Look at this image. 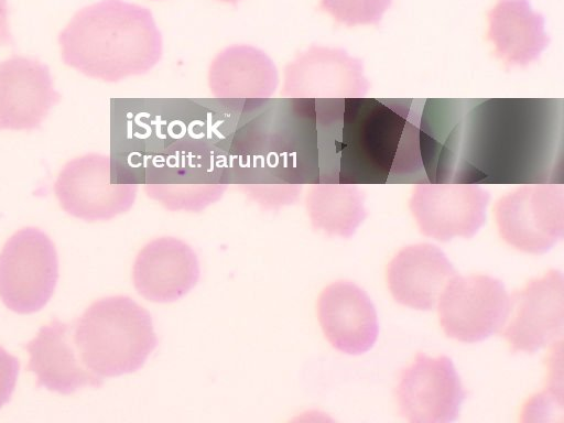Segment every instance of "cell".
Segmentation results:
<instances>
[{
    "mask_svg": "<svg viewBox=\"0 0 564 423\" xmlns=\"http://www.w3.org/2000/svg\"><path fill=\"white\" fill-rule=\"evenodd\" d=\"M460 110L453 182L545 181L558 113L551 99H486Z\"/></svg>",
    "mask_w": 564,
    "mask_h": 423,
    "instance_id": "obj_1",
    "label": "cell"
},
{
    "mask_svg": "<svg viewBox=\"0 0 564 423\" xmlns=\"http://www.w3.org/2000/svg\"><path fill=\"white\" fill-rule=\"evenodd\" d=\"M63 62L85 76L117 83L151 70L162 56V35L151 11L123 0L78 10L58 35Z\"/></svg>",
    "mask_w": 564,
    "mask_h": 423,
    "instance_id": "obj_2",
    "label": "cell"
},
{
    "mask_svg": "<svg viewBox=\"0 0 564 423\" xmlns=\"http://www.w3.org/2000/svg\"><path fill=\"white\" fill-rule=\"evenodd\" d=\"M411 100L348 99L344 121L341 183L421 178L420 118Z\"/></svg>",
    "mask_w": 564,
    "mask_h": 423,
    "instance_id": "obj_3",
    "label": "cell"
},
{
    "mask_svg": "<svg viewBox=\"0 0 564 423\" xmlns=\"http://www.w3.org/2000/svg\"><path fill=\"white\" fill-rule=\"evenodd\" d=\"M73 336L84 366L101 378L134 372L158 345L150 313L127 295L90 304Z\"/></svg>",
    "mask_w": 564,
    "mask_h": 423,
    "instance_id": "obj_4",
    "label": "cell"
},
{
    "mask_svg": "<svg viewBox=\"0 0 564 423\" xmlns=\"http://www.w3.org/2000/svg\"><path fill=\"white\" fill-rule=\"evenodd\" d=\"M368 88L360 59L341 48L312 45L284 67L281 96L304 101L318 118L330 120Z\"/></svg>",
    "mask_w": 564,
    "mask_h": 423,
    "instance_id": "obj_5",
    "label": "cell"
},
{
    "mask_svg": "<svg viewBox=\"0 0 564 423\" xmlns=\"http://www.w3.org/2000/svg\"><path fill=\"white\" fill-rule=\"evenodd\" d=\"M138 185L129 181L122 166L110 156L87 153L68 161L54 184L61 207L86 220H109L128 212Z\"/></svg>",
    "mask_w": 564,
    "mask_h": 423,
    "instance_id": "obj_6",
    "label": "cell"
},
{
    "mask_svg": "<svg viewBox=\"0 0 564 423\" xmlns=\"http://www.w3.org/2000/svg\"><path fill=\"white\" fill-rule=\"evenodd\" d=\"M58 280V257L41 229L15 231L0 252V299L12 312L31 314L51 300Z\"/></svg>",
    "mask_w": 564,
    "mask_h": 423,
    "instance_id": "obj_7",
    "label": "cell"
},
{
    "mask_svg": "<svg viewBox=\"0 0 564 423\" xmlns=\"http://www.w3.org/2000/svg\"><path fill=\"white\" fill-rule=\"evenodd\" d=\"M494 212L498 232L508 245L544 253L564 235V187L525 184L500 197Z\"/></svg>",
    "mask_w": 564,
    "mask_h": 423,
    "instance_id": "obj_8",
    "label": "cell"
},
{
    "mask_svg": "<svg viewBox=\"0 0 564 423\" xmlns=\"http://www.w3.org/2000/svg\"><path fill=\"white\" fill-rule=\"evenodd\" d=\"M440 325L449 338L481 341L501 330L509 310L502 282L485 274H455L437 303Z\"/></svg>",
    "mask_w": 564,
    "mask_h": 423,
    "instance_id": "obj_9",
    "label": "cell"
},
{
    "mask_svg": "<svg viewBox=\"0 0 564 423\" xmlns=\"http://www.w3.org/2000/svg\"><path fill=\"white\" fill-rule=\"evenodd\" d=\"M489 192L475 184L422 181L409 208L420 231L440 241L471 238L486 219Z\"/></svg>",
    "mask_w": 564,
    "mask_h": 423,
    "instance_id": "obj_10",
    "label": "cell"
},
{
    "mask_svg": "<svg viewBox=\"0 0 564 423\" xmlns=\"http://www.w3.org/2000/svg\"><path fill=\"white\" fill-rule=\"evenodd\" d=\"M564 325V278L552 269L509 295L501 328L512 352L533 354L555 339Z\"/></svg>",
    "mask_w": 564,
    "mask_h": 423,
    "instance_id": "obj_11",
    "label": "cell"
},
{
    "mask_svg": "<svg viewBox=\"0 0 564 423\" xmlns=\"http://www.w3.org/2000/svg\"><path fill=\"white\" fill-rule=\"evenodd\" d=\"M466 394L451 358L421 352L402 371L395 391L399 411L411 423L456 420Z\"/></svg>",
    "mask_w": 564,
    "mask_h": 423,
    "instance_id": "obj_12",
    "label": "cell"
},
{
    "mask_svg": "<svg viewBox=\"0 0 564 423\" xmlns=\"http://www.w3.org/2000/svg\"><path fill=\"white\" fill-rule=\"evenodd\" d=\"M61 100L47 65L13 55L0 62V130H35Z\"/></svg>",
    "mask_w": 564,
    "mask_h": 423,
    "instance_id": "obj_13",
    "label": "cell"
},
{
    "mask_svg": "<svg viewBox=\"0 0 564 423\" xmlns=\"http://www.w3.org/2000/svg\"><path fill=\"white\" fill-rule=\"evenodd\" d=\"M199 279L196 252L185 241L161 237L138 252L132 282L138 293L156 303H169L188 293Z\"/></svg>",
    "mask_w": 564,
    "mask_h": 423,
    "instance_id": "obj_14",
    "label": "cell"
},
{
    "mask_svg": "<svg viewBox=\"0 0 564 423\" xmlns=\"http://www.w3.org/2000/svg\"><path fill=\"white\" fill-rule=\"evenodd\" d=\"M321 328L337 350L348 355L368 351L377 340L376 308L367 293L349 281L328 284L317 300Z\"/></svg>",
    "mask_w": 564,
    "mask_h": 423,
    "instance_id": "obj_15",
    "label": "cell"
},
{
    "mask_svg": "<svg viewBox=\"0 0 564 423\" xmlns=\"http://www.w3.org/2000/svg\"><path fill=\"white\" fill-rule=\"evenodd\" d=\"M30 355L28 370L35 373L36 387L70 394L84 387H100L101 377L82 362L73 336V326L57 318L43 325L25 346Z\"/></svg>",
    "mask_w": 564,
    "mask_h": 423,
    "instance_id": "obj_16",
    "label": "cell"
},
{
    "mask_svg": "<svg viewBox=\"0 0 564 423\" xmlns=\"http://www.w3.org/2000/svg\"><path fill=\"white\" fill-rule=\"evenodd\" d=\"M456 274L446 254L431 243L402 248L389 262L387 282L393 299L408 307L432 310Z\"/></svg>",
    "mask_w": 564,
    "mask_h": 423,
    "instance_id": "obj_17",
    "label": "cell"
},
{
    "mask_svg": "<svg viewBox=\"0 0 564 423\" xmlns=\"http://www.w3.org/2000/svg\"><path fill=\"white\" fill-rule=\"evenodd\" d=\"M279 75L272 59L251 45L221 50L208 68V87L217 99L234 104H254L271 97Z\"/></svg>",
    "mask_w": 564,
    "mask_h": 423,
    "instance_id": "obj_18",
    "label": "cell"
},
{
    "mask_svg": "<svg viewBox=\"0 0 564 423\" xmlns=\"http://www.w3.org/2000/svg\"><path fill=\"white\" fill-rule=\"evenodd\" d=\"M227 184L224 170L212 162L173 161L145 176L144 191L169 210L199 212L217 202Z\"/></svg>",
    "mask_w": 564,
    "mask_h": 423,
    "instance_id": "obj_19",
    "label": "cell"
},
{
    "mask_svg": "<svg viewBox=\"0 0 564 423\" xmlns=\"http://www.w3.org/2000/svg\"><path fill=\"white\" fill-rule=\"evenodd\" d=\"M487 18V40L507 67L531 64L550 42L543 15L528 0H498Z\"/></svg>",
    "mask_w": 564,
    "mask_h": 423,
    "instance_id": "obj_20",
    "label": "cell"
},
{
    "mask_svg": "<svg viewBox=\"0 0 564 423\" xmlns=\"http://www.w3.org/2000/svg\"><path fill=\"white\" fill-rule=\"evenodd\" d=\"M305 202L313 228L328 236L349 238L367 217L365 194L350 183L315 184Z\"/></svg>",
    "mask_w": 564,
    "mask_h": 423,
    "instance_id": "obj_21",
    "label": "cell"
},
{
    "mask_svg": "<svg viewBox=\"0 0 564 423\" xmlns=\"http://www.w3.org/2000/svg\"><path fill=\"white\" fill-rule=\"evenodd\" d=\"M392 0H319V8L346 26L378 24Z\"/></svg>",
    "mask_w": 564,
    "mask_h": 423,
    "instance_id": "obj_22",
    "label": "cell"
},
{
    "mask_svg": "<svg viewBox=\"0 0 564 423\" xmlns=\"http://www.w3.org/2000/svg\"><path fill=\"white\" fill-rule=\"evenodd\" d=\"M20 361L0 346V409L10 401L15 388Z\"/></svg>",
    "mask_w": 564,
    "mask_h": 423,
    "instance_id": "obj_23",
    "label": "cell"
},
{
    "mask_svg": "<svg viewBox=\"0 0 564 423\" xmlns=\"http://www.w3.org/2000/svg\"><path fill=\"white\" fill-rule=\"evenodd\" d=\"M9 7L7 0H0V46L13 44L9 26Z\"/></svg>",
    "mask_w": 564,
    "mask_h": 423,
    "instance_id": "obj_24",
    "label": "cell"
},
{
    "mask_svg": "<svg viewBox=\"0 0 564 423\" xmlns=\"http://www.w3.org/2000/svg\"><path fill=\"white\" fill-rule=\"evenodd\" d=\"M221 2H227V3H231V4H236L238 3L240 0H219Z\"/></svg>",
    "mask_w": 564,
    "mask_h": 423,
    "instance_id": "obj_25",
    "label": "cell"
}]
</instances>
